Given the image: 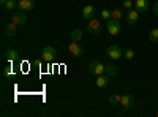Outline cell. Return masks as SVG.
Returning a JSON list of instances; mask_svg holds the SVG:
<instances>
[{"label": "cell", "instance_id": "28", "mask_svg": "<svg viewBox=\"0 0 158 117\" xmlns=\"http://www.w3.org/2000/svg\"><path fill=\"white\" fill-rule=\"evenodd\" d=\"M155 115H156V117H158V112H156V114H155Z\"/></svg>", "mask_w": 158, "mask_h": 117}, {"label": "cell", "instance_id": "12", "mask_svg": "<svg viewBox=\"0 0 158 117\" xmlns=\"http://www.w3.org/2000/svg\"><path fill=\"white\" fill-rule=\"evenodd\" d=\"M82 16H84V19H94L95 16H97V11H95V6L94 5H85L84 6V10H82Z\"/></svg>", "mask_w": 158, "mask_h": 117}, {"label": "cell", "instance_id": "14", "mask_svg": "<svg viewBox=\"0 0 158 117\" xmlns=\"http://www.w3.org/2000/svg\"><path fill=\"white\" fill-rule=\"evenodd\" d=\"M109 77L111 76H108L106 73L104 74H100V76H97V81H95V86L98 87V89H104L108 84H109Z\"/></svg>", "mask_w": 158, "mask_h": 117}, {"label": "cell", "instance_id": "26", "mask_svg": "<svg viewBox=\"0 0 158 117\" xmlns=\"http://www.w3.org/2000/svg\"><path fill=\"white\" fill-rule=\"evenodd\" d=\"M152 11H153V15H155V16H158V0L152 5Z\"/></svg>", "mask_w": 158, "mask_h": 117}, {"label": "cell", "instance_id": "24", "mask_svg": "<svg viewBox=\"0 0 158 117\" xmlns=\"http://www.w3.org/2000/svg\"><path fill=\"white\" fill-rule=\"evenodd\" d=\"M122 6H123V10H131L135 6V2H133V0H123Z\"/></svg>", "mask_w": 158, "mask_h": 117}, {"label": "cell", "instance_id": "2", "mask_svg": "<svg viewBox=\"0 0 158 117\" xmlns=\"http://www.w3.org/2000/svg\"><path fill=\"white\" fill-rule=\"evenodd\" d=\"M104 65L103 62H100V60H94V62H90L89 63V73L90 74H95V76H100V74H104Z\"/></svg>", "mask_w": 158, "mask_h": 117}, {"label": "cell", "instance_id": "6", "mask_svg": "<svg viewBox=\"0 0 158 117\" xmlns=\"http://www.w3.org/2000/svg\"><path fill=\"white\" fill-rule=\"evenodd\" d=\"M24 13H25V11H21V10L16 11V13H13V16L10 18V21L15 22V24H18L19 27H21V25H24L25 22H27V16H25Z\"/></svg>", "mask_w": 158, "mask_h": 117}, {"label": "cell", "instance_id": "4", "mask_svg": "<svg viewBox=\"0 0 158 117\" xmlns=\"http://www.w3.org/2000/svg\"><path fill=\"white\" fill-rule=\"evenodd\" d=\"M87 32L90 33V35H94V36H97V35H100L101 33V22L98 21V19H89V22H87Z\"/></svg>", "mask_w": 158, "mask_h": 117}, {"label": "cell", "instance_id": "11", "mask_svg": "<svg viewBox=\"0 0 158 117\" xmlns=\"http://www.w3.org/2000/svg\"><path fill=\"white\" fill-rule=\"evenodd\" d=\"M138 19H139V11L136 8L135 10H128V13H127V24L135 25L138 22Z\"/></svg>", "mask_w": 158, "mask_h": 117}, {"label": "cell", "instance_id": "15", "mask_svg": "<svg viewBox=\"0 0 158 117\" xmlns=\"http://www.w3.org/2000/svg\"><path fill=\"white\" fill-rule=\"evenodd\" d=\"M135 8L139 13H146L149 10V0H135Z\"/></svg>", "mask_w": 158, "mask_h": 117}, {"label": "cell", "instance_id": "10", "mask_svg": "<svg viewBox=\"0 0 158 117\" xmlns=\"http://www.w3.org/2000/svg\"><path fill=\"white\" fill-rule=\"evenodd\" d=\"M18 8L21 11H32L35 8V0H18Z\"/></svg>", "mask_w": 158, "mask_h": 117}, {"label": "cell", "instance_id": "22", "mask_svg": "<svg viewBox=\"0 0 158 117\" xmlns=\"http://www.w3.org/2000/svg\"><path fill=\"white\" fill-rule=\"evenodd\" d=\"M101 18L108 22V21L111 19V11H109L108 8H103V10H101Z\"/></svg>", "mask_w": 158, "mask_h": 117}, {"label": "cell", "instance_id": "25", "mask_svg": "<svg viewBox=\"0 0 158 117\" xmlns=\"http://www.w3.org/2000/svg\"><path fill=\"white\" fill-rule=\"evenodd\" d=\"M133 57H135V51H133V49H127V51H125V59H127V60H131Z\"/></svg>", "mask_w": 158, "mask_h": 117}, {"label": "cell", "instance_id": "16", "mask_svg": "<svg viewBox=\"0 0 158 117\" xmlns=\"http://www.w3.org/2000/svg\"><path fill=\"white\" fill-rule=\"evenodd\" d=\"M104 73H106L108 76H115L117 74V67L114 63H108L106 67H104Z\"/></svg>", "mask_w": 158, "mask_h": 117}, {"label": "cell", "instance_id": "7", "mask_svg": "<svg viewBox=\"0 0 158 117\" xmlns=\"http://www.w3.org/2000/svg\"><path fill=\"white\" fill-rule=\"evenodd\" d=\"M18 29H19V25L10 21L5 27H3V35H5V36H15V35L18 33Z\"/></svg>", "mask_w": 158, "mask_h": 117}, {"label": "cell", "instance_id": "1", "mask_svg": "<svg viewBox=\"0 0 158 117\" xmlns=\"http://www.w3.org/2000/svg\"><path fill=\"white\" fill-rule=\"evenodd\" d=\"M56 56H57V51H56L54 46H49V44H48V46H44V48L41 49V59H43L46 63L54 62Z\"/></svg>", "mask_w": 158, "mask_h": 117}, {"label": "cell", "instance_id": "23", "mask_svg": "<svg viewBox=\"0 0 158 117\" xmlns=\"http://www.w3.org/2000/svg\"><path fill=\"white\" fill-rule=\"evenodd\" d=\"M13 74H15V71H13V68H11V67H6V68H3V77H5V79L11 77Z\"/></svg>", "mask_w": 158, "mask_h": 117}, {"label": "cell", "instance_id": "20", "mask_svg": "<svg viewBox=\"0 0 158 117\" xmlns=\"http://www.w3.org/2000/svg\"><path fill=\"white\" fill-rule=\"evenodd\" d=\"M120 95H118V94H112L111 97H109V103H111V105L112 106H115V105H120Z\"/></svg>", "mask_w": 158, "mask_h": 117}, {"label": "cell", "instance_id": "19", "mask_svg": "<svg viewBox=\"0 0 158 117\" xmlns=\"http://www.w3.org/2000/svg\"><path fill=\"white\" fill-rule=\"evenodd\" d=\"M149 41L150 43H158V29H152L149 33Z\"/></svg>", "mask_w": 158, "mask_h": 117}, {"label": "cell", "instance_id": "8", "mask_svg": "<svg viewBox=\"0 0 158 117\" xmlns=\"http://www.w3.org/2000/svg\"><path fill=\"white\" fill-rule=\"evenodd\" d=\"M120 105L123 106V109H131V108L135 106V98H133V95H130V94L122 95V98H120Z\"/></svg>", "mask_w": 158, "mask_h": 117}, {"label": "cell", "instance_id": "27", "mask_svg": "<svg viewBox=\"0 0 158 117\" xmlns=\"http://www.w3.org/2000/svg\"><path fill=\"white\" fill-rule=\"evenodd\" d=\"M0 3H2V5H5V3H6V0H0Z\"/></svg>", "mask_w": 158, "mask_h": 117}, {"label": "cell", "instance_id": "9", "mask_svg": "<svg viewBox=\"0 0 158 117\" xmlns=\"http://www.w3.org/2000/svg\"><path fill=\"white\" fill-rule=\"evenodd\" d=\"M68 49H70V52H71L73 56H76V57H82V56H84V48L79 46L77 41H71L70 46H68Z\"/></svg>", "mask_w": 158, "mask_h": 117}, {"label": "cell", "instance_id": "18", "mask_svg": "<svg viewBox=\"0 0 158 117\" xmlns=\"http://www.w3.org/2000/svg\"><path fill=\"white\" fill-rule=\"evenodd\" d=\"M82 38V30L81 29H74L71 32V41H81Z\"/></svg>", "mask_w": 158, "mask_h": 117}, {"label": "cell", "instance_id": "3", "mask_svg": "<svg viewBox=\"0 0 158 117\" xmlns=\"http://www.w3.org/2000/svg\"><path fill=\"white\" fill-rule=\"evenodd\" d=\"M106 56L111 59V60H118L122 56H123V51L118 44H111L108 49H106Z\"/></svg>", "mask_w": 158, "mask_h": 117}, {"label": "cell", "instance_id": "21", "mask_svg": "<svg viewBox=\"0 0 158 117\" xmlns=\"http://www.w3.org/2000/svg\"><path fill=\"white\" fill-rule=\"evenodd\" d=\"M16 6H18V0H6V3L3 5V8L8 10V11L10 10H15Z\"/></svg>", "mask_w": 158, "mask_h": 117}, {"label": "cell", "instance_id": "17", "mask_svg": "<svg viewBox=\"0 0 158 117\" xmlns=\"http://www.w3.org/2000/svg\"><path fill=\"white\" fill-rule=\"evenodd\" d=\"M123 18V13H122V8H114L111 11V19H117V21H120Z\"/></svg>", "mask_w": 158, "mask_h": 117}, {"label": "cell", "instance_id": "5", "mask_svg": "<svg viewBox=\"0 0 158 117\" xmlns=\"http://www.w3.org/2000/svg\"><path fill=\"white\" fill-rule=\"evenodd\" d=\"M106 27H108V33L112 35V36H115V35L120 33L122 24H120V21H117V19H109L108 24H106Z\"/></svg>", "mask_w": 158, "mask_h": 117}, {"label": "cell", "instance_id": "13", "mask_svg": "<svg viewBox=\"0 0 158 117\" xmlns=\"http://www.w3.org/2000/svg\"><path fill=\"white\" fill-rule=\"evenodd\" d=\"M18 57H19V52L15 49V48H8L6 51H5V60L6 62H15V60H18Z\"/></svg>", "mask_w": 158, "mask_h": 117}]
</instances>
